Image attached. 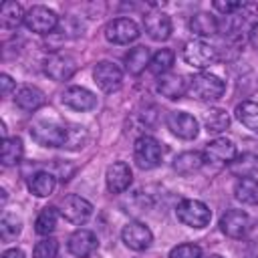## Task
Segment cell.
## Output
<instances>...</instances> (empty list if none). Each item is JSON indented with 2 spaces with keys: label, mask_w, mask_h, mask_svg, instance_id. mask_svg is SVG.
<instances>
[{
  "label": "cell",
  "mask_w": 258,
  "mask_h": 258,
  "mask_svg": "<svg viewBox=\"0 0 258 258\" xmlns=\"http://www.w3.org/2000/svg\"><path fill=\"white\" fill-rule=\"evenodd\" d=\"M169 258H202V248L198 244H177L171 248Z\"/></svg>",
  "instance_id": "e575fe53"
},
{
  "label": "cell",
  "mask_w": 258,
  "mask_h": 258,
  "mask_svg": "<svg viewBox=\"0 0 258 258\" xmlns=\"http://www.w3.org/2000/svg\"><path fill=\"white\" fill-rule=\"evenodd\" d=\"M133 157L137 167L141 169H153L163 159V147L161 143L151 135H141L133 145Z\"/></svg>",
  "instance_id": "3957f363"
},
{
  "label": "cell",
  "mask_w": 258,
  "mask_h": 258,
  "mask_svg": "<svg viewBox=\"0 0 258 258\" xmlns=\"http://www.w3.org/2000/svg\"><path fill=\"white\" fill-rule=\"evenodd\" d=\"M121 240L125 242L127 248L131 250H147L153 242V234L151 230L141 224V222H129L123 230H121Z\"/></svg>",
  "instance_id": "7c38bea8"
},
{
  "label": "cell",
  "mask_w": 258,
  "mask_h": 258,
  "mask_svg": "<svg viewBox=\"0 0 258 258\" xmlns=\"http://www.w3.org/2000/svg\"><path fill=\"white\" fill-rule=\"evenodd\" d=\"M60 101L62 105H67L69 109L73 111H91L97 107V97L85 89V87H67L60 95Z\"/></svg>",
  "instance_id": "5bb4252c"
},
{
  "label": "cell",
  "mask_w": 258,
  "mask_h": 258,
  "mask_svg": "<svg viewBox=\"0 0 258 258\" xmlns=\"http://www.w3.org/2000/svg\"><path fill=\"white\" fill-rule=\"evenodd\" d=\"M143 28L153 40H167L171 36V18L165 12L153 10L143 16Z\"/></svg>",
  "instance_id": "9a60e30c"
},
{
  "label": "cell",
  "mask_w": 258,
  "mask_h": 258,
  "mask_svg": "<svg viewBox=\"0 0 258 258\" xmlns=\"http://www.w3.org/2000/svg\"><path fill=\"white\" fill-rule=\"evenodd\" d=\"M22 230V222L20 218H16L14 214H4L2 220H0V238L4 242H10L14 240Z\"/></svg>",
  "instance_id": "d6a6232c"
},
{
  "label": "cell",
  "mask_w": 258,
  "mask_h": 258,
  "mask_svg": "<svg viewBox=\"0 0 258 258\" xmlns=\"http://www.w3.org/2000/svg\"><path fill=\"white\" fill-rule=\"evenodd\" d=\"M218 58L216 48L206 40H191L183 48V60L194 69H206Z\"/></svg>",
  "instance_id": "ba28073f"
},
{
  "label": "cell",
  "mask_w": 258,
  "mask_h": 258,
  "mask_svg": "<svg viewBox=\"0 0 258 258\" xmlns=\"http://www.w3.org/2000/svg\"><path fill=\"white\" fill-rule=\"evenodd\" d=\"M60 214H62V218H64L67 222L81 226V224H85V222L91 218L93 206H91L85 198L71 194V196H67V198L60 202Z\"/></svg>",
  "instance_id": "9c48e42d"
},
{
  "label": "cell",
  "mask_w": 258,
  "mask_h": 258,
  "mask_svg": "<svg viewBox=\"0 0 258 258\" xmlns=\"http://www.w3.org/2000/svg\"><path fill=\"white\" fill-rule=\"evenodd\" d=\"M149 48L147 46H135L125 54V71L129 75H141L145 67H149Z\"/></svg>",
  "instance_id": "7402d4cb"
},
{
  "label": "cell",
  "mask_w": 258,
  "mask_h": 258,
  "mask_svg": "<svg viewBox=\"0 0 258 258\" xmlns=\"http://www.w3.org/2000/svg\"><path fill=\"white\" fill-rule=\"evenodd\" d=\"M204 125H206V131L208 133H222L230 127V115L224 111V109H210L206 115H204Z\"/></svg>",
  "instance_id": "83f0119b"
},
{
  "label": "cell",
  "mask_w": 258,
  "mask_h": 258,
  "mask_svg": "<svg viewBox=\"0 0 258 258\" xmlns=\"http://www.w3.org/2000/svg\"><path fill=\"white\" fill-rule=\"evenodd\" d=\"M56 220H58V212H56V208H52V206L42 208L40 214L36 216V222H34V230H36V234H40V236H48V234L56 228Z\"/></svg>",
  "instance_id": "4dcf8cb0"
},
{
  "label": "cell",
  "mask_w": 258,
  "mask_h": 258,
  "mask_svg": "<svg viewBox=\"0 0 258 258\" xmlns=\"http://www.w3.org/2000/svg\"><path fill=\"white\" fill-rule=\"evenodd\" d=\"M139 26L131 18H115L105 26V38L113 44H129L139 38Z\"/></svg>",
  "instance_id": "52a82bcc"
},
{
  "label": "cell",
  "mask_w": 258,
  "mask_h": 258,
  "mask_svg": "<svg viewBox=\"0 0 258 258\" xmlns=\"http://www.w3.org/2000/svg\"><path fill=\"white\" fill-rule=\"evenodd\" d=\"M30 137L42 147H67L69 127L54 121H38L30 127Z\"/></svg>",
  "instance_id": "7a4b0ae2"
},
{
  "label": "cell",
  "mask_w": 258,
  "mask_h": 258,
  "mask_svg": "<svg viewBox=\"0 0 258 258\" xmlns=\"http://www.w3.org/2000/svg\"><path fill=\"white\" fill-rule=\"evenodd\" d=\"M252 228V220L242 210H228L220 218V230L228 238H244Z\"/></svg>",
  "instance_id": "8fae6325"
},
{
  "label": "cell",
  "mask_w": 258,
  "mask_h": 258,
  "mask_svg": "<svg viewBox=\"0 0 258 258\" xmlns=\"http://www.w3.org/2000/svg\"><path fill=\"white\" fill-rule=\"evenodd\" d=\"M54 185H56V179L50 171H36L34 175H30L28 179V189L30 194L38 196V198H46L54 191Z\"/></svg>",
  "instance_id": "cb8c5ba5"
},
{
  "label": "cell",
  "mask_w": 258,
  "mask_h": 258,
  "mask_svg": "<svg viewBox=\"0 0 258 258\" xmlns=\"http://www.w3.org/2000/svg\"><path fill=\"white\" fill-rule=\"evenodd\" d=\"M131 179H133V173L125 161H115L107 167L105 181H107V189L111 194H123L131 185Z\"/></svg>",
  "instance_id": "2e32d148"
},
{
  "label": "cell",
  "mask_w": 258,
  "mask_h": 258,
  "mask_svg": "<svg viewBox=\"0 0 258 258\" xmlns=\"http://www.w3.org/2000/svg\"><path fill=\"white\" fill-rule=\"evenodd\" d=\"M226 91V83L212 73H198L189 79L187 93L198 101H218Z\"/></svg>",
  "instance_id": "6da1fadb"
},
{
  "label": "cell",
  "mask_w": 258,
  "mask_h": 258,
  "mask_svg": "<svg viewBox=\"0 0 258 258\" xmlns=\"http://www.w3.org/2000/svg\"><path fill=\"white\" fill-rule=\"evenodd\" d=\"M208 258H222V256H218V254H212V256H208Z\"/></svg>",
  "instance_id": "ab89813d"
},
{
  "label": "cell",
  "mask_w": 258,
  "mask_h": 258,
  "mask_svg": "<svg viewBox=\"0 0 258 258\" xmlns=\"http://www.w3.org/2000/svg\"><path fill=\"white\" fill-rule=\"evenodd\" d=\"M230 171L238 177H254L258 173V155L242 153L230 163Z\"/></svg>",
  "instance_id": "484cf974"
},
{
  "label": "cell",
  "mask_w": 258,
  "mask_h": 258,
  "mask_svg": "<svg viewBox=\"0 0 258 258\" xmlns=\"http://www.w3.org/2000/svg\"><path fill=\"white\" fill-rule=\"evenodd\" d=\"M93 79L97 83V87L105 93H115L121 89L123 85V71L109 60H101L95 64L93 69Z\"/></svg>",
  "instance_id": "8992f818"
},
{
  "label": "cell",
  "mask_w": 258,
  "mask_h": 258,
  "mask_svg": "<svg viewBox=\"0 0 258 258\" xmlns=\"http://www.w3.org/2000/svg\"><path fill=\"white\" fill-rule=\"evenodd\" d=\"M204 153L200 151H183L173 159V169L181 175H189L194 171H198L204 165Z\"/></svg>",
  "instance_id": "603a6c76"
},
{
  "label": "cell",
  "mask_w": 258,
  "mask_h": 258,
  "mask_svg": "<svg viewBox=\"0 0 258 258\" xmlns=\"http://www.w3.org/2000/svg\"><path fill=\"white\" fill-rule=\"evenodd\" d=\"M14 103L22 109V111H36L40 109L44 103H46V97L40 89L36 87H30V85H24L16 91L14 95Z\"/></svg>",
  "instance_id": "ffe728a7"
},
{
  "label": "cell",
  "mask_w": 258,
  "mask_h": 258,
  "mask_svg": "<svg viewBox=\"0 0 258 258\" xmlns=\"http://www.w3.org/2000/svg\"><path fill=\"white\" fill-rule=\"evenodd\" d=\"M236 117L242 125H246L252 131H258V103L244 101L236 107Z\"/></svg>",
  "instance_id": "1f68e13d"
},
{
  "label": "cell",
  "mask_w": 258,
  "mask_h": 258,
  "mask_svg": "<svg viewBox=\"0 0 258 258\" xmlns=\"http://www.w3.org/2000/svg\"><path fill=\"white\" fill-rule=\"evenodd\" d=\"M56 254H58V242L50 236L36 242V246L32 250V258H56Z\"/></svg>",
  "instance_id": "836d02e7"
},
{
  "label": "cell",
  "mask_w": 258,
  "mask_h": 258,
  "mask_svg": "<svg viewBox=\"0 0 258 258\" xmlns=\"http://www.w3.org/2000/svg\"><path fill=\"white\" fill-rule=\"evenodd\" d=\"M97 250V236L91 230L79 228L69 236V252L77 258H87Z\"/></svg>",
  "instance_id": "ac0fdd59"
},
{
  "label": "cell",
  "mask_w": 258,
  "mask_h": 258,
  "mask_svg": "<svg viewBox=\"0 0 258 258\" xmlns=\"http://www.w3.org/2000/svg\"><path fill=\"white\" fill-rule=\"evenodd\" d=\"M0 85H2V97H8L10 91L14 89V81H12V77L6 75V73L0 75Z\"/></svg>",
  "instance_id": "8d00e7d4"
},
{
  "label": "cell",
  "mask_w": 258,
  "mask_h": 258,
  "mask_svg": "<svg viewBox=\"0 0 258 258\" xmlns=\"http://www.w3.org/2000/svg\"><path fill=\"white\" fill-rule=\"evenodd\" d=\"M238 157L236 145L230 139L218 137L214 141H210L204 149V159L206 161H214V163H232Z\"/></svg>",
  "instance_id": "e0dca14e"
},
{
  "label": "cell",
  "mask_w": 258,
  "mask_h": 258,
  "mask_svg": "<svg viewBox=\"0 0 258 258\" xmlns=\"http://www.w3.org/2000/svg\"><path fill=\"white\" fill-rule=\"evenodd\" d=\"M24 14L26 12H22V6L18 2L8 0L0 8V22L4 28H12V26H18L20 22H24Z\"/></svg>",
  "instance_id": "f1b7e54d"
},
{
  "label": "cell",
  "mask_w": 258,
  "mask_h": 258,
  "mask_svg": "<svg viewBox=\"0 0 258 258\" xmlns=\"http://www.w3.org/2000/svg\"><path fill=\"white\" fill-rule=\"evenodd\" d=\"M24 24H26L28 30H32V32H36V34H48V32H52V30L56 28L58 16H56V12L50 10L48 6L36 4V6H32V8L26 10V14H24Z\"/></svg>",
  "instance_id": "5b68a950"
},
{
  "label": "cell",
  "mask_w": 258,
  "mask_h": 258,
  "mask_svg": "<svg viewBox=\"0 0 258 258\" xmlns=\"http://www.w3.org/2000/svg\"><path fill=\"white\" fill-rule=\"evenodd\" d=\"M173 60H175L173 50H169V48H159V50L151 56V60H149V71H151L153 75L163 77V75H167L169 69L173 67Z\"/></svg>",
  "instance_id": "f546056e"
},
{
  "label": "cell",
  "mask_w": 258,
  "mask_h": 258,
  "mask_svg": "<svg viewBox=\"0 0 258 258\" xmlns=\"http://www.w3.org/2000/svg\"><path fill=\"white\" fill-rule=\"evenodd\" d=\"M0 258H24V252H22L20 248H10V250H6Z\"/></svg>",
  "instance_id": "74e56055"
},
{
  "label": "cell",
  "mask_w": 258,
  "mask_h": 258,
  "mask_svg": "<svg viewBox=\"0 0 258 258\" xmlns=\"http://www.w3.org/2000/svg\"><path fill=\"white\" fill-rule=\"evenodd\" d=\"M242 6H244V2H224V0H216V2H214V8H216L218 12H222V14H226V16L236 14Z\"/></svg>",
  "instance_id": "d590c367"
},
{
  "label": "cell",
  "mask_w": 258,
  "mask_h": 258,
  "mask_svg": "<svg viewBox=\"0 0 258 258\" xmlns=\"http://www.w3.org/2000/svg\"><path fill=\"white\" fill-rule=\"evenodd\" d=\"M250 42H252V46L254 48H258V22L252 26V30H250Z\"/></svg>",
  "instance_id": "f35d334b"
},
{
  "label": "cell",
  "mask_w": 258,
  "mask_h": 258,
  "mask_svg": "<svg viewBox=\"0 0 258 258\" xmlns=\"http://www.w3.org/2000/svg\"><path fill=\"white\" fill-rule=\"evenodd\" d=\"M234 196L242 204L256 206L258 204V179L256 177H240L234 185Z\"/></svg>",
  "instance_id": "d4e9b609"
},
{
  "label": "cell",
  "mask_w": 258,
  "mask_h": 258,
  "mask_svg": "<svg viewBox=\"0 0 258 258\" xmlns=\"http://www.w3.org/2000/svg\"><path fill=\"white\" fill-rule=\"evenodd\" d=\"M77 71V62L67 52H52L44 60V73L52 81H69Z\"/></svg>",
  "instance_id": "30bf717a"
},
{
  "label": "cell",
  "mask_w": 258,
  "mask_h": 258,
  "mask_svg": "<svg viewBox=\"0 0 258 258\" xmlns=\"http://www.w3.org/2000/svg\"><path fill=\"white\" fill-rule=\"evenodd\" d=\"M165 123H167V129L179 139H196L198 135V121L194 115L185 111H171Z\"/></svg>",
  "instance_id": "4fadbf2b"
},
{
  "label": "cell",
  "mask_w": 258,
  "mask_h": 258,
  "mask_svg": "<svg viewBox=\"0 0 258 258\" xmlns=\"http://www.w3.org/2000/svg\"><path fill=\"white\" fill-rule=\"evenodd\" d=\"M189 30L198 36H214L220 30V22L210 12H198L189 20Z\"/></svg>",
  "instance_id": "44dd1931"
},
{
  "label": "cell",
  "mask_w": 258,
  "mask_h": 258,
  "mask_svg": "<svg viewBox=\"0 0 258 258\" xmlns=\"http://www.w3.org/2000/svg\"><path fill=\"white\" fill-rule=\"evenodd\" d=\"M22 153H24V147L18 137H6L2 141V153H0L2 165H6V167L16 165L22 159Z\"/></svg>",
  "instance_id": "4316f807"
},
{
  "label": "cell",
  "mask_w": 258,
  "mask_h": 258,
  "mask_svg": "<svg viewBox=\"0 0 258 258\" xmlns=\"http://www.w3.org/2000/svg\"><path fill=\"white\" fill-rule=\"evenodd\" d=\"M177 220L189 228H206L212 220L210 208L200 200H181L175 208Z\"/></svg>",
  "instance_id": "277c9868"
},
{
  "label": "cell",
  "mask_w": 258,
  "mask_h": 258,
  "mask_svg": "<svg viewBox=\"0 0 258 258\" xmlns=\"http://www.w3.org/2000/svg\"><path fill=\"white\" fill-rule=\"evenodd\" d=\"M187 85L189 81H185L183 75H177V73H167L163 77H159L157 81V91L167 97V99H181L185 93H187Z\"/></svg>",
  "instance_id": "d6986e66"
}]
</instances>
